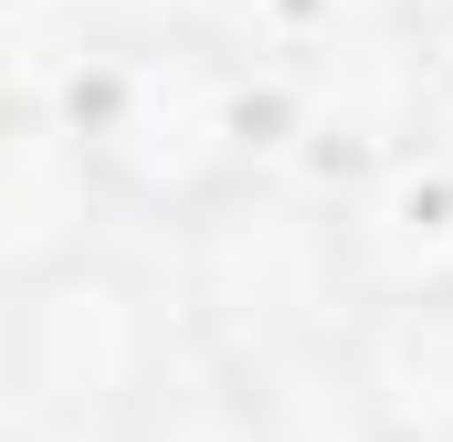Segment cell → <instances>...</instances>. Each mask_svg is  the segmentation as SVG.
<instances>
[{"mask_svg": "<svg viewBox=\"0 0 453 442\" xmlns=\"http://www.w3.org/2000/svg\"><path fill=\"white\" fill-rule=\"evenodd\" d=\"M53 116L85 137L116 211H148L169 232L201 201H222L232 179L264 169V85H253V64L232 42H211V32H180V21L85 42Z\"/></svg>", "mask_w": 453, "mask_h": 442, "instance_id": "cell-1", "label": "cell"}, {"mask_svg": "<svg viewBox=\"0 0 453 442\" xmlns=\"http://www.w3.org/2000/svg\"><path fill=\"white\" fill-rule=\"evenodd\" d=\"M11 106H21V95H11V74H0V126H11Z\"/></svg>", "mask_w": 453, "mask_h": 442, "instance_id": "cell-7", "label": "cell"}, {"mask_svg": "<svg viewBox=\"0 0 453 442\" xmlns=\"http://www.w3.org/2000/svg\"><path fill=\"white\" fill-rule=\"evenodd\" d=\"M358 295H369V253H358L348 201L327 190L253 169L180 221V295H169L180 337L232 369H264V379L317 369Z\"/></svg>", "mask_w": 453, "mask_h": 442, "instance_id": "cell-2", "label": "cell"}, {"mask_svg": "<svg viewBox=\"0 0 453 442\" xmlns=\"http://www.w3.org/2000/svg\"><path fill=\"white\" fill-rule=\"evenodd\" d=\"M327 390L358 442H453V274H369Z\"/></svg>", "mask_w": 453, "mask_h": 442, "instance_id": "cell-4", "label": "cell"}, {"mask_svg": "<svg viewBox=\"0 0 453 442\" xmlns=\"http://www.w3.org/2000/svg\"><path fill=\"white\" fill-rule=\"evenodd\" d=\"M106 179H96V158H85V137L64 126L53 106H11L0 126V285H21V274H42V263H64V253H85V242H106Z\"/></svg>", "mask_w": 453, "mask_h": 442, "instance_id": "cell-5", "label": "cell"}, {"mask_svg": "<svg viewBox=\"0 0 453 442\" xmlns=\"http://www.w3.org/2000/svg\"><path fill=\"white\" fill-rule=\"evenodd\" d=\"M169 347H180V316H169L158 274L106 242L0 285V390L21 422L64 442H116L137 390L169 369Z\"/></svg>", "mask_w": 453, "mask_h": 442, "instance_id": "cell-3", "label": "cell"}, {"mask_svg": "<svg viewBox=\"0 0 453 442\" xmlns=\"http://www.w3.org/2000/svg\"><path fill=\"white\" fill-rule=\"evenodd\" d=\"M116 442H296V400L264 369H232L211 347H169V369L137 390V411L116 422Z\"/></svg>", "mask_w": 453, "mask_h": 442, "instance_id": "cell-6", "label": "cell"}]
</instances>
